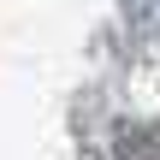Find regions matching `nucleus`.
<instances>
[{"instance_id":"1","label":"nucleus","mask_w":160,"mask_h":160,"mask_svg":"<svg viewBox=\"0 0 160 160\" xmlns=\"http://www.w3.org/2000/svg\"><path fill=\"white\" fill-rule=\"evenodd\" d=\"M113 160H160V131L137 125V119H119L113 125Z\"/></svg>"}]
</instances>
